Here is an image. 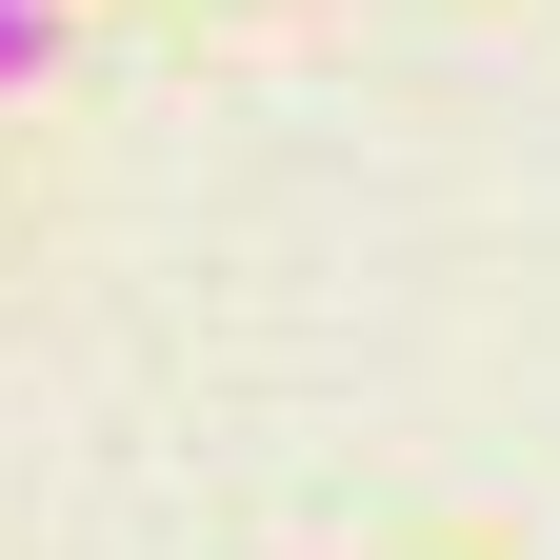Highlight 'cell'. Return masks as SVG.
Segmentation results:
<instances>
[{
  "label": "cell",
  "instance_id": "1",
  "mask_svg": "<svg viewBox=\"0 0 560 560\" xmlns=\"http://www.w3.org/2000/svg\"><path fill=\"white\" fill-rule=\"evenodd\" d=\"M60 60V0H0V81H40Z\"/></svg>",
  "mask_w": 560,
  "mask_h": 560
}]
</instances>
